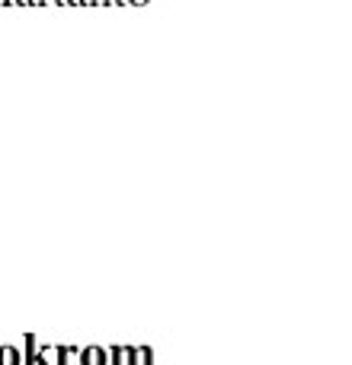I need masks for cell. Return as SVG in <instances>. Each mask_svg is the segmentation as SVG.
<instances>
[{"mask_svg": "<svg viewBox=\"0 0 352 365\" xmlns=\"http://www.w3.org/2000/svg\"><path fill=\"white\" fill-rule=\"evenodd\" d=\"M10 3H36V0H10Z\"/></svg>", "mask_w": 352, "mask_h": 365, "instance_id": "6da1fadb", "label": "cell"}]
</instances>
